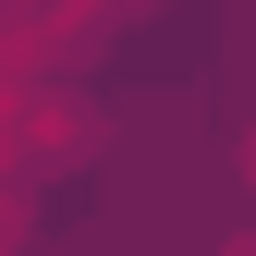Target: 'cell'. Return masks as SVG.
<instances>
[{"mask_svg":"<svg viewBox=\"0 0 256 256\" xmlns=\"http://www.w3.org/2000/svg\"><path fill=\"white\" fill-rule=\"evenodd\" d=\"M244 183H256V122H244Z\"/></svg>","mask_w":256,"mask_h":256,"instance_id":"obj_1","label":"cell"},{"mask_svg":"<svg viewBox=\"0 0 256 256\" xmlns=\"http://www.w3.org/2000/svg\"><path fill=\"white\" fill-rule=\"evenodd\" d=\"M232 256H256V244H232Z\"/></svg>","mask_w":256,"mask_h":256,"instance_id":"obj_2","label":"cell"}]
</instances>
